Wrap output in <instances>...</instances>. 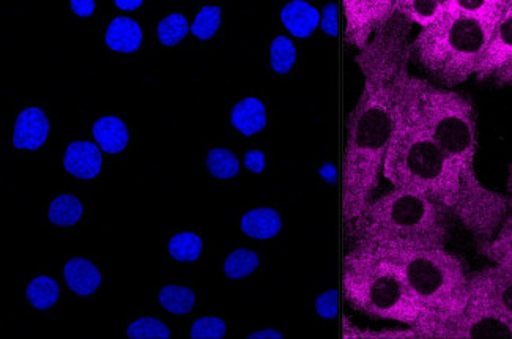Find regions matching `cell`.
<instances>
[{
	"instance_id": "cell-42",
	"label": "cell",
	"mask_w": 512,
	"mask_h": 339,
	"mask_svg": "<svg viewBox=\"0 0 512 339\" xmlns=\"http://www.w3.org/2000/svg\"><path fill=\"white\" fill-rule=\"evenodd\" d=\"M506 185H508V198H509V201H511V204H512V161H511V164H509V169H508V183H506Z\"/></svg>"
},
{
	"instance_id": "cell-6",
	"label": "cell",
	"mask_w": 512,
	"mask_h": 339,
	"mask_svg": "<svg viewBox=\"0 0 512 339\" xmlns=\"http://www.w3.org/2000/svg\"><path fill=\"white\" fill-rule=\"evenodd\" d=\"M342 291L361 313L410 327L421 321L420 305L399 265L380 254L353 246L342 262Z\"/></svg>"
},
{
	"instance_id": "cell-37",
	"label": "cell",
	"mask_w": 512,
	"mask_h": 339,
	"mask_svg": "<svg viewBox=\"0 0 512 339\" xmlns=\"http://www.w3.org/2000/svg\"><path fill=\"white\" fill-rule=\"evenodd\" d=\"M245 166L254 174H262L265 169V155L260 150H249L245 155Z\"/></svg>"
},
{
	"instance_id": "cell-2",
	"label": "cell",
	"mask_w": 512,
	"mask_h": 339,
	"mask_svg": "<svg viewBox=\"0 0 512 339\" xmlns=\"http://www.w3.org/2000/svg\"><path fill=\"white\" fill-rule=\"evenodd\" d=\"M401 86L427 133L454 164L462 187L457 220L472 234L479 251L486 248L512 209L508 196L484 187L476 176L478 122L475 106L464 95L410 75L402 65Z\"/></svg>"
},
{
	"instance_id": "cell-36",
	"label": "cell",
	"mask_w": 512,
	"mask_h": 339,
	"mask_svg": "<svg viewBox=\"0 0 512 339\" xmlns=\"http://www.w3.org/2000/svg\"><path fill=\"white\" fill-rule=\"evenodd\" d=\"M320 26L323 32L330 35V37H338L339 34V10L338 5L328 4L323 8L322 19H320Z\"/></svg>"
},
{
	"instance_id": "cell-23",
	"label": "cell",
	"mask_w": 512,
	"mask_h": 339,
	"mask_svg": "<svg viewBox=\"0 0 512 339\" xmlns=\"http://www.w3.org/2000/svg\"><path fill=\"white\" fill-rule=\"evenodd\" d=\"M84 215V207L73 194H60L56 199H52L49 204L48 217L51 223L62 228H70L81 221Z\"/></svg>"
},
{
	"instance_id": "cell-33",
	"label": "cell",
	"mask_w": 512,
	"mask_h": 339,
	"mask_svg": "<svg viewBox=\"0 0 512 339\" xmlns=\"http://www.w3.org/2000/svg\"><path fill=\"white\" fill-rule=\"evenodd\" d=\"M226 333V322L223 319L215 316H205L194 322L190 336L193 339H223Z\"/></svg>"
},
{
	"instance_id": "cell-35",
	"label": "cell",
	"mask_w": 512,
	"mask_h": 339,
	"mask_svg": "<svg viewBox=\"0 0 512 339\" xmlns=\"http://www.w3.org/2000/svg\"><path fill=\"white\" fill-rule=\"evenodd\" d=\"M344 336L346 338H418L415 330H407V332H399V330H391V332H364L358 328L344 327Z\"/></svg>"
},
{
	"instance_id": "cell-19",
	"label": "cell",
	"mask_w": 512,
	"mask_h": 339,
	"mask_svg": "<svg viewBox=\"0 0 512 339\" xmlns=\"http://www.w3.org/2000/svg\"><path fill=\"white\" fill-rule=\"evenodd\" d=\"M231 123L242 135H257L267 127V108L259 98H243L232 108Z\"/></svg>"
},
{
	"instance_id": "cell-21",
	"label": "cell",
	"mask_w": 512,
	"mask_h": 339,
	"mask_svg": "<svg viewBox=\"0 0 512 339\" xmlns=\"http://www.w3.org/2000/svg\"><path fill=\"white\" fill-rule=\"evenodd\" d=\"M448 0H397V13L405 21L429 27L445 15Z\"/></svg>"
},
{
	"instance_id": "cell-1",
	"label": "cell",
	"mask_w": 512,
	"mask_h": 339,
	"mask_svg": "<svg viewBox=\"0 0 512 339\" xmlns=\"http://www.w3.org/2000/svg\"><path fill=\"white\" fill-rule=\"evenodd\" d=\"M401 30L386 24L361 49L357 64L364 73L360 101L347 123L346 160L342 177V217L347 226L360 217L379 183L396 122V79L404 64Z\"/></svg>"
},
{
	"instance_id": "cell-41",
	"label": "cell",
	"mask_w": 512,
	"mask_h": 339,
	"mask_svg": "<svg viewBox=\"0 0 512 339\" xmlns=\"http://www.w3.org/2000/svg\"><path fill=\"white\" fill-rule=\"evenodd\" d=\"M320 176L327 180L328 183H336V180H338V171H336L333 164H325L323 168H320Z\"/></svg>"
},
{
	"instance_id": "cell-12",
	"label": "cell",
	"mask_w": 512,
	"mask_h": 339,
	"mask_svg": "<svg viewBox=\"0 0 512 339\" xmlns=\"http://www.w3.org/2000/svg\"><path fill=\"white\" fill-rule=\"evenodd\" d=\"M49 120L40 108H26L16 117L13 146L18 150H38L49 138Z\"/></svg>"
},
{
	"instance_id": "cell-24",
	"label": "cell",
	"mask_w": 512,
	"mask_h": 339,
	"mask_svg": "<svg viewBox=\"0 0 512 339\" xmlns=\"http://www.w3.org/2000/svg\"><path fill=\"white\" fill-rule=\"evenodd\" d=\"M158 302L167 313L175 314V316H185V314H190L194 310L196 294L190 287L169 284V286H164L161 289Z\"/></svg>"
},
{
	"instance_id": "cell-16",
	"label": "cell",
	"mask_w": 512,
	"mask_h": 339,
	"mask_svg": "<svg viewBox=\"0 0 512 339\" xmlns=\"http://www.w3.org/2000/svg\"><path fill=\"white\" fill-rule=\"evenodd\" d=\"M64 278L71 292L79 297H90L101 286L100 270L89 259H70L64 267Z\"/></svg>"
},
{
	"instance_id": "cell-13",
	"label": "cell",
	"mask_w": 512,
	"mask_h": 339,
	"mask_svg": "<svg viewBox=\"0 0 512 339\" xmlns=\"http://www.w3.org/2000/svg\"><path fill=\"white\" fill-rule=\"evenodd\" d=\"M103 166L101 149L90 141H73L64 155V168L68 174L81 180H93L100 176Z\"/></svg>"
},
{
	"instance_id": "cell-31",
	"label": "cell",
	"mask_w": 512,
	"mask_h": 339,
	"mask_svg": "<svg viewBox=\"0 0 512 339\" xmlns=\"http://www.w3.org/2000/svg\"><path fill=\"white\" fill-rule=\"evenodd\" d=\"M219 26H221V8L216 5H205L191 24V34L199 40H210L215 37Z\"/></svg>"
},
{
	"instance_id": "cell-29",
	"label": "cell",
	"mask_w": 512,
	"mask_h": 339,
	"mask_svg": "<svg viewBox=\"0 0 512 339\" xmlns=\"http://www.w3.org/2000/svg\"><path fill=\"white\" fill-rule=\"evenodd\" d=\"M297 62V48L290 38L279 35L271 41L270 64L278 75H287Z\"/></svg>"
},
{
	"instance_id": "cell-28",
	"label": "cell",
	"mask_w": 512,
	"mask_h": 339,
	"mask_svg": "<svg viewBox=\"0 0 512 339\" xmlns=\"http://www.w3.org/2000/svg\"><path fill=\"white\" fill-rule=\"evenodd\" d=\"M202 250H204V243L194 232H179L167 243V251L172 259L179 262L197 261L201 258Z\"/></svg>"
},
{
	"instance_id": "cell-43",
	"label": "cell",
	"mask_w": 512,
	"mask_h": 339,
	"mask_svg": "<svg viewBox=\"0 0 512 339\" xmlns=\"http://www.w3.org/2000/svg\"><path fill=\"white\" fill-rule=\"evenodd\" d=\"M508 86H512V75H511V78H509V84Z\"/></svg>"
},
{
	"instance_id": "cell-39",
	"label": "cell",
	"mask_w": 512,
	"mask_h": 339,
	"mask_svg": "<svg viewBox=\"0 0 512 339\" xmlns=\"http://www.w3.org/2000/svg\"><path fill=\"white\" fill-rule=\"evenodd\" d=\"M249 339H282V333L278 332V330H273V328H267V330H260V332L251 333L248 335Z\"/></svg>"
},
{
	"instance_id": "cell-11",
	"label": "cell",
	"mask_w": 512,
	"mask_h": 339,
	"mask_svg": "<svg viewBox=\"0 0 512 339\" xmlns=\"http://www.w3.org/2000/svg\"><path fill=\"white\" fill-rule=\"evenodd\" d=\"M468 297L512 322V270L492 265L473 273Z\"/></svg>"
},
{
	"instance_id": "cell-5",
	"label": "cell",
	"mask_w": 512,
	"mask_h": 339,
	"mask_svg": "<svg viewBox=\"0 0 512 339\" xmlns=\"http://www.w3.org/2000/svg\"><path fill=\"white\" fill-rule=\"evenodd\" d=\"M490 29L476 19L446 8L445 15L421 30L412 54L420 67L445 87H456L478 73Z\"/></svg>"
},
{
	"instance_id": "cell-14",
	"label": "cell",
	"mask_w": 512,
	"mask_h": 339,
	"mask_svg": "<svg viewBox=\"0 0 512 339\" xmlns=\"http://www.w3.org/2000/svg\"><path fill=\"white\" fill-rule=\"evenodd\" d=\"M319 10L305 0H292L281 10V23L297 38H308L320 26Z\"/></svg>"
},
{
	"instance_id": "cell-4",
	"label": "cell",
	"mask_w": 512,
	"mask_h": 339,
	"mask_svg": "<svg viewBox=\"0 0 512 339\" xmlns=\"http://www.w3.org/2000/svg\"><path fill=\"white\" fill-rule=\"evenodd\" d=\"M399 73L396 79V122L383 161V174L394 188L426 194L459 218L462 207L459 174L416 116L409 97L402 89Z\"/></svg>"
},
{
	"instance_id": "cell-32",
	"label": "cell",
	"mask_w": 512,
	"mask_h": 339,
	"mask_svg": "<svg viewBox=\"0 0 512 339\" xmlns=\"http://www.w3.org/2000/svg\"><path fill=\"white\" fill-rule=\"evenodd\" d=\"M130 339H169L172 336L171 328L155 317H141L131 322L127 328Z\"/></svg>"
},
{
	"instance_id": "cell-3",
	"label": "cell",
	"mask_w": 512,
	"mask_h": 339,
	"mask_svg": "<svg viewBox=\"0 0 512 339\" xmlns=\"http://www.w3.org/2000/svg\"><path fill=\"white\" fill-rule=\"evenodd\" d=\"M448 212L426 194L394 188L366 205L349 234L357 248L386 258L446 248Z\"/></svg>"
},
{
	"instance_id": "cell-20",
	"label": "cell",
	"mask_w": 512,
	"mask_h": 339,
	"mask_svg": "<svg viewBox=\"0 0 512 339\" xmlns=\"http://www.w3.org/2000/svg\"><path fill=\"white\" fill-rule=\"evenodd\" d=\"M506 5L508 0H448V8L451 12L476 19L490 29H494L498 19L505 12Z\"/></svg>"
},
{
	"instance_id": "cell-18",
	"label": "cell",
	"mask_w": 512,
	"mask_h": 339,
	"mask_svg": "<svg viewBox=\"0 0 512 339\" xmlns=\"http://www.w3.org/2000/svg\"><path fill=\"white\" fill-rule=\"evenodd\" d=\"M92 135L100 149L111 155L123 152L130 142L127 123L116 116H104L98 119L93 123Z\"/></svg>"
},
{
	"instance_id": "cell-25",
	"label": "cell",
	"mask_w": 512,
	"mask_h": 339,
	"mask_svg": "<svg viewBox=\"0 0 512 339\" xmlns=\"http://www.w3.org/2000/svg\"><path fill=\"white\" fill-rule=\"evenodd\" d=\"M27 302L34 306L35 310L46 311L59 302L60 287L56 280L49 276L41 275L30 281L26 289Z\"/></svg>"
},
{
	"instance_id": "cell-27",
	"label": "cell",
	"mask_w": 512,
	"mask_h": 339,
	"mask_svg": "<svg viewBox=\"0 0 512 339\" xmlns=\"http://www.w3.org/2000/svg\"><path fill=\"white\" fill-rule=\"evenodd\" d=\"M210 174L218 180L234 179L240 172V160L232 150L216 147L210 150L205 158Z\"/></svg>"
},
{
	"instance_id": "cell-38",
	"label": "cell",
	"mask_w": 512,
	"mask_h": 339,
	"mask_svg": "<svg viewBox=\"0 0 512 339\" xmlns=\"http://www.w3.org/2000/svg\"><path fill=\"white\" fill-rule=\"evenodd\" d=\"M97 4L93 0H71V10L79 16V18H89L95 12Z\"/></svg>"
},
{
	"instance_id": "cell-17",
	"label": "cell",
	"mask_w": 512,
	"mask_h": 339,
	"mask_svg": "<svg viewBox=\"0 0 512 339\" xmlns=\"http://www.w3.org/2000/svg\"><path fill=\"white\" fill-rule=\"evenodd\" d=\"M240 229L249 239H275L276 235L281 232L282 218L271 207H257L243 215L240 220Z\"/></svg>"
},
{
	"instance_id": "cell-26",
	"label": "cell",
	"mask_w": 512,
	"mask_h": 339,
	"mask_svg": "<svg viewBox=\"0 0 512 339\" xmlns=\"http://www.w3.org/2000/svg\"><path fill=\"white\" fill-rule=\"evenodd\" d=\"M260 258L256 251L238 248L227 256L224 262V275L232 281L243 280L259 269Z\"/></svg>"
},
{
	"instance_id": "cell-8",
	"label": "cell",
	"mask_w": 512,
	"mask_h": 339,
	"mask_svg": "<svg viewBox=\"0 0 512 339\" xmlns=\"http://www.w3.org/2000/svg\"><path fill=\"white\" fill-rule=\"evenodd\" d=\"M413 330L418 338L512 339V322L470 297L461 311Z\"/></svg>"
},
{
	"instance_id": "cell-9",
	"label": "cell",
	"mask_w": 512,
	"mask_h": 339,
	"mask_svg": "<svg viewBox=\"0 0 512 339\" xmlns=\"http://www.w3.org/2000/svg\"><path fill=\"white\" fill-rule=\"evenodd\" d=\"M346 13V38L350 45L364 49L372 35L394 19L397 0H344Z\"/></svg>"
},
{
	"instance_id": "cell-30",
	"label": "cell",
	"mask_w": 512,
	"mask_h": 339,
	"mask_svg": "<svg viewBox=\"0 0 512 339\" xmlns=\"http://www.w3.org/2000/svg\"><path fill=\"white\" fill-rule=\"evenodd\" d=\"M190 32L191 27L188 24V19L182 13H172V15L161 19L158 29H156L158 40L161 41V45L167 46V48L179 45L180 41Z\"/></svg>"
},
{
	"instance_id": "cell-10",
	"label": "cell",
	"mask_w": 512,
	"mask_h": 339,
	"mask_svg": "<svg viewBox=\"0 0 512 339\" xmlns=\"http://www.w3.org/2000/svg\"><path fill=\"white\" fill-rule=\"evenodd\" d=\"M512 75V0L490 32L489 43L476 78L479 82H494L495 86L508 87Z\"/></svg>"
},
{
	"instance_id": "cell-22",
	"label": "cell",
	"mask_w": 512,
	"mask_h": 339,
	"mask_svg": "<svg viewBox=\"0 0 512 339\" xmlns=\"http://www.w3.org/2000/svg\"><path fill=\"white\" fill-rule=\"evenodd\" d=\"M481 253L494 265L512 270V217H506Z\"/></svg>"
},
{
	"instance_id": "cell-15",
	"label": "cell",
	"mask_w": 512,
	"mask_h": 339,
	"mask_svg": "<svg viewBox=\"0 0 512 339\" xmlns=\"http://www.w3.org/2000/svg\"><path fill=\"white\" fill-rule=\"evenodd\" d=\"M104 41L116 53H136L142 45V29L138 21L128 16H117L109 24Z\"/></svg>"
},
{
	"instance_id": "cell-34",
	"label": "cell",
	"mask_w": 512,
	"mask_h": 339,
	"mask_svg": "<svg viewBox=\"0 0 512 339\" xmlns=\"http://www.w3.org/2000/svg\"><path fill=\"white\" fill-rule=\"evenodd\" d=\"M316 311L322 319L333 321L339 314V294L336 289H330L320 294L316 300Z\"/></svg>"
},
{
	"instance_id": "cell-7",
	"label": "cell",
	"mask_w": 512,
	"mask_h": 339,
	"mask_svg": "<svg viewBox=\"0 0 512 339\" xmlns=\"http://www.w3.org/2000/svg\"><path fill=\"white\" fill-rule=\"evenodd\" d=\"M390 259L399 265L410 292L420 305L421 321L413 328L440 321L467 306L470 275L456 254L446 248H434Z\"/></svg>"
},
{
	"instance_id": "cell-40",
	"label": "cell",
	"mask_w": 512,
	"mask_h": 339,
	"mask_svg": "<svg viewBox=\"0 0 512 339\" xmlns=\"http://www.w3.org/2000/svg\"><path fill=\"white\" fill-rule=\"evenodd\" d=\"M114 5H116L117 8H120V10L133 12V10H138L139 7H142L144 2H142V0H116Z\"/></svg>"
}]
</instances>
